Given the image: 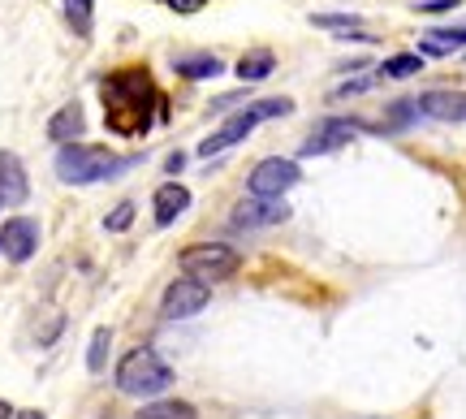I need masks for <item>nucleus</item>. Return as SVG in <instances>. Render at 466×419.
Returning <instances> with one entry per match:
<instances>
[{
    "label": "nucleus",
    "instance_id": "6e6552de",
    "mask_svg": "<svg viewBox=\"0 0 466 419\" xmlns=\"http://www.w3.org/2000/svg\"><path fill=\"white\" fill-rule=\"evenodd\" d=\"M367 126L363 121H346V118H324L311 130V138H307V148H302V156H324V151H337L346 148L354 135H363Z\"/></svg>",
    "mask_w": 466,
    "mask_h": 419
},
{
    "label": "nucleus",
    "instance_id": "a211bd4d",
    "mask_svg": "<svg viewBox=\"0 0 466 419\" xmlns=\"http://www.w3.org/2000/svg\"><path fill=\"white\" fill-rule=\"evenodd\" d=\"M173 69H177L182 78H217L225 66H220L217 56H177V66Z\"/></svg>",
    "mask_w": 466,
    "mask_h": 419
},
{
    "label": "nucleus",
    "instance_id": "39448f33",
    "mask_svg": "<svg viewBox=\"0 0 466 419\" xmlns=\"http://www.w3.org/2000/svg\"><path fill=\"white\" fill-rule=\"evenodd\" d=\"M302 182V169L294 165V160H281V156H268V160H259V165L250 169V195L255 199H281L285 190H294V186Z\"/></svg>",
    "mask_w": 466,
    "mask_h": 419
},
{
    "label": "nucleus",
    "instance_id": "aec40b11",
    "mask_svg": "<svg viewBox=\"0 0 466 419\" xmlns=\"http://www.w3.org/2000/svg\"><path fill=\"white\" fill-rule=\"evenodd\" d=\"M108 342H113V333H108V329H96L91 346H86V372H96V376L104 372V363H108Z\"/></svg>",
    "mask_w": 466,
    "mask_h": 419
},
{
    "label": "nucleus",
    "instance_id": "1a4fd4ad",
    "mask_svg": "<svg viewBox=\"0 0 466 419\" xmlns=\"http://www.w3.org/2000/svg\"><path fill=\"white\" fill-rule=\"evenodd\" d=\"M0 251L9 255L14 264H26V260L39 251V225H35L31 217H14L0 230Z\"/></svg>",
    "mask_w": 466,
    "mask_h": 419
},
{
    "label": "nucleus",
    "instance_id": "9b49d317",
    "mask_svg": "<svg viewBox=\"0 0 466 419\" xmlns=\"http://www.w3.org/2000/svg\"><path fill=\"white\" fill-rule=\"evenodd\" d=\"M26 195H31V186H26L22 160L14 151H0V203H22Z\"/></svg>",
    "mask_w": 466,
    "mask_h": 419
},
{
    "label": "nucleus",
    "instance_id": "f3484780",
    "mask_svg": "<svg viewBox=\"0 0 466 419\" xmlns=\"http://www.w3.org/2000/svg\"><path fill=\"white\" fill-rule=\"evenodd\" d=\"M458 44H466V26H453V31H432L423 39V56H445Z\"/></svg>",
    "mask_w": 466,
    "mask_h": 419
},
{
    "label": "nucleus",
    "instance_id": "dca6fc26",
    "mask_svg": "<svg viewBox=\"0 0 466 419\" xmlns=\"http://www.w3.org/2000/svg\"><path fill=\"white\" fill-rule=\"evenodd\" d=\"M311 26H319V31L350 35V39H367V26L354 14H316V17H311Z\"/></svg>",
    "mask_w": 466,
    "mask_h": 419
},
{
    "label": "nucleus",
    "instance_id": "393cba45",
    "mask_svg": "<svg viewBox=\"0 0 466 419\" xmlns=\"http://www.w3.org/2000/svg\"><path fill=\"white\" fill-rule=\"evenodd\" d=\"M423 14H445V9H458V0H428V5H419Z\"/></svg>",
    "mask_w": 466,
    "mask_h": 419
},
{
    "label": "nucleus",
    "instance_id": "412c9836",
    "mask_svg": "<svg viewBox=\"0 0 466 419\" xmlns=\"http://www.w3.org/2000/svg\"><path fill=\"white\" fill-rule=\"evenodd\" d=\"M61 9H66L69 26L78 35H91V0H61Z\"/></svg>",
    "mask_w": 466,
    "mask_h": 419
},
{
    "label": "nucleus",
    "instance_id": "f257e3e1",
    "mask_svg": "<svg viewBox=\"0 0 466 419\" xmlns=\"http://www.w3.org/2000/svg\"><path fill=\"white\" fill-rule=\"evenodd\" d=\"M134 160L130 156H113L108 148H78V143H66L56 151V173L61 182L69 186H91V182H108L116 173H126Z\"/></svg>",
    "mask_w": 466,
    "mask_h": 419
},
{
    "label": "nucleus",
    "instance_id": "a878e982",
    "mask_svg": "<svg viewBox=\"0 0 466 419\" xmlns=\"http://www.w3.org/2000/svg\"><path fill=\"white\" fill-rule=\"evenodd\" d=\"M9 419H48L44 411H17V415H9Z\"/></svg>",
    "mask_w": 466,
    "mask_h": 419
},
{
    "label": "nucleus",
    "instance_id": "f03ea898",
    "mask_svg": "<svg viewBox=\"0 0 466 419\" xmlns=\"http://www.w3.org/2000/svg\"><path fill=\"white\" fill-rule=\"evenodd\" d=\"M168 385H173V368L156 351L134 346L130 354H121V363H116V389L126 398H151V393H165Z\"/></svg>",
    "mask_w": 466,
    "mask_h": 419
},
{
    "label": "nucleus",
    "instance_id": "5701e85b",
    "mask_svg": "<svg viewBox=\"0 0 466 419\" xmlns=\"http://www.w3.org/2000/svg\"><path fill=\"white\" fill-rule=\"evenodd\" d=\"M376 87V78H354V83H341L333 91V100H350V96H363V91H371Z\"/></svg>",
    "mask_w": 466,
    "mask_h": 419
},
{
    "label": "nucleus",
    "instance_id": "cd10ccee",
    "mask_svg": "<svg viewBox=\"0 0 466 419\" xmlns=\"http://www.w3.org/2000/svg\"><path fill=\"white\" fill-rule=\"evenodd\" d=\"M0 208H5V203H0Z\"/></svg>",
    "mask_w": 466,
    "mask_h": 419
},
{
    "label": "nucleus",
    "instance_id": "b1692460",
    "mask_svg": "<svg viewBox=\"0 0 466 419\" xmlns=\"http://www.w3.org/2000/svg\"><path fill=\"white\" fill-rule=\"evenodd\" d=\"M208 0H168V9H177V14H199Z\"/></svg>",
    "mask_w": 466,
    "mask_h": 419
},
{
    "label": "nucleus",
    "instance_id": "bb28decb",
    "mask_svg": "<svg viewBox=\"0 0 466 419\" xmlns=\"http://www.w3.org/2000/svg\"><path fill=\"white\" fill-rule=\"evenodd\" d=\"M14 415V411H9V403H5V398H0V419H9Z\"/></svg>",
    "mask_w": 466,
    "mask_h": 419
},
{
    "label": "nucleus",
    "instance_id": "6ab92c4d",
    "mask_svg": "<svg viewBox=\"0 0 466 419\" xmlns=\"http://www.w3.org/2000/svg\"><path fill=\"white\" fill-rule=\"evenodd\" d=\"M419 69H423V56L401 52V56H389V61L380 66V78H415Z\"/></svg>",
    "mask_w": 466,
    "mask_h": 419
},
{
    "label": "nucleus",
    "instance_id": "9d476101",
    "mask_svg": "<svg viewBox=\"0 0 466 419\" xmlns=\"http://www.w3.org/2000/svg\"><path fill=\"white\" fill-rule=\"evenodd\" d=\"M415 104L436 121H466V91H423Z\"/></svg>",
    "mask_w": 466,
    "mask_h": 419
},
{
    "label": "nucleus",
    "instance_id": "20e7f679",
    "mask_svg": "<svg viewBox=\"0 0 466 419\" xmlns=\"http://www.w3.org/2000/svg\"><path fill=\"white\" fill-rule=\"evenodd\" d=\"M177 264H182V272L190 281L217 285V281H229L242 260H238V251H233L229 242H199V247H186Z\"/></svg>",
    "mask_w": 466,
    "mask_h": 419
},
{
    "label": "nucleus",
    "instance_id": "7ed1b4c3",
    "mask_svg": "<svg viewBox=\"0 0 466 419\" xmlns=\"http://www.w3.org/2000/svg\"><path fill=\"white\" fill-rule=\"evenodd\" d=\"M285 113H294V100H285V96H277V100H259V104H250L247 113H233L220 130H212V135L199 143V156H220L225 148H233V143H242V138L259 126V121L268 118H285Z\"/></svg>",
    "mask_w": 466,
    "mask_h": 419
},
{
    "label": "nucleus",
    "instance_id": "ddd939ff",
    "mask_svg": "<svg viewBox=\"0 0 466 419\" xmlns=\"http://www.w3.org/2000/svg\"><path fill=\"white\" fill-rule=\"evenodd\" d=\"M186 208H190V190H186L182 182H165L160 190H156V220H160V230L173 225Z\"/></svg>",
    "mask_w": 466,
    "mask_h": 419
},
{
    "label": "nucleus",
    "instance_id": "0eeeda50",
    "mask_svg": "<svg viewBox=\"0 0 466 419\" xmlns=\"http://www.w3.org/2000/svg\"><path fill=\"white\" fill-rule=\"evenodd\" d=\"M289 220V203L285 199H255L250 195L247 203H238L229 217V230H268V225H281Z\"/></svg>",
    "mask_w": 466,
    "mask_h": 419
},
{
    "label": "nucleus",
    "instance_id": "2eb2a0df",
    "mask_svg": "<svg viewBox=\"0 0 466 419\" xmlns=\"http://www.w3.org/2000/svg\"><path fill=\"white\" fill-rule=\"evenodd\" d=\"M134 419H199V411L182 398H160V403H147Z\"/></svg>",
    "mask_w": 466,
    "mask_h": 419
},
{
    "label": "nucleus",
    "instance_id": "4be33fe9",
    "mask_svg": "<svg viewBox=\"0 0 466 419\" xmlns=\"http://www.w3.org/2000/svg\"><path fill=\"white\" fill-rule=\"evenodd\" d=\"M130 220H134V203H116L113 212H108V220H104V230L121 234V230H130Z\"/></svg>",
    "mask_w": 466,
    "mask_h": 419
},
{
    "label": "nucleus",
    "instance_id": "4468645a",
    "mask_svg": "<svg viewBox=\"0 0 466 419\" xmlns=\"http://www.w3.org/2000/svg\"><path fill=\"white\" fill-rule=\"evenodd\" d=\"M272 69H277V56L268 48H250L238 56V78H242V83H259V78H268Z\"/></svg>",
    "mask_w": 466,
    "mask_h": 419
},
{
    "label": "nucleus",
    "instance_id": "f8f14e48",
    "mask_svg": "<svg viewBox=\"0 0 466 419\" xmlns=\"http://www.w3.org/2000/svg\"><path fill=\"white\" fill-rule=\"evenodd\" d=\"M83 130H86V113H83V104H66L61 113H52V121H48V138L52 143H78L83 138Z\"/></svg>",
    "mask_w": 466,
    "mask_h": 419
},
{
    "label": "nucleus",
    "instance_id": "423d86ee",
    "mask_svg": "<svg viewBox=\"0 0 466 419\" xmlns=\"http://www.w3.org/2000/svg\"><path fill=\"white\" fill-rule=\"evenodd\" d=\"M212 299V290L203 281H190V277H177V281L165 290V302H160V312L165 320H186V316H199L203 307Z\"/></svg>",
    "mask_w": 466,
    "mask_h": 419
}]
</instances>
